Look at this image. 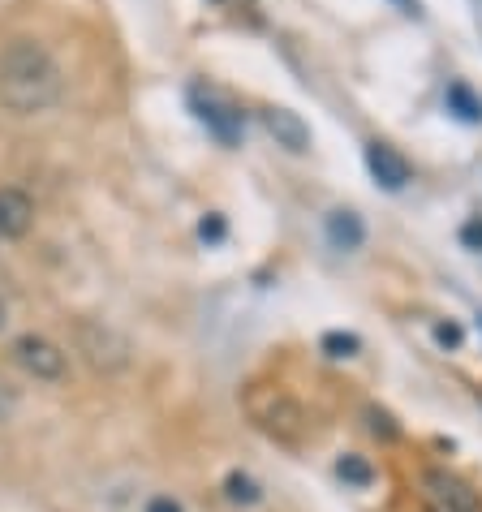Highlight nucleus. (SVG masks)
Listing matches in <instances>:
<instances>
[{"label": "nucleus", "mask_w": 482, "mask_h": 512, "mask_svg": "<svg viewBox=\"0 0 482 512\" xmlns=\"http://www.w3.org/2000/svg\"><path fill=\"white\" fill-rule=\"evenodd\" d=\"M194 108H198V121H203L220 142H237L241 138V112H233L224 99H216L211 91L207 95L194 91Z\"/></svg>", "instance_id": "8"}, {"label": "nucleus", "mask_w": 482, "mask_h": 512, "mask_svg": "<svg viewBox=\"0 0 482 512\" xmlns=\"http://www.w3.org/2000/svg\"><path fill=\"white\" fill-rule=\"evenodd\" d=\"M427 495H431V504L435 512H478V495L465 487L461 478H452L444 474V469H435V474H427Z\"/></svg>", "instance_id": "6"}, {"label": "nucleus", "mask_w": 482, "mask_h": 512, "mask_svg": "<svg viewBox=\"0 0 482 512\" xmlns=\"http://www.w3.org/2000/svg\"><path fill=\"white\" fill-rule=\"evenodd\" d=\"M366 168H371V177L379 181L384 190H405L409 186V160L396 147H388V142H371L366 147Z\"/></svg>", "instance_id": "5"}, {"label": "nucleus", "mask_w": 482, "mask_h": 512, "mask_svg": "<svg viewBox=\"0 0 482 512\" xmlns=\"http://www.w3.org/2000/svg\"><path fill=\"white\" fill-rule=\"evenodd\" d=\"M13 362L22 366L31 379H39V383H56V379H65V371H69V358H65V349L56 345V340H48V336H39V332H26V336H18L13 340Z\"/></svg>", "instance_id": "4"}, {"label": "nucleus", "mask_w": 482, "mask_h": 512, "mask_svg": "<svg viewBox=\"0 0 482 512\" xmlns=\"http://www.w3.org/2000/svg\"><path fill=\"white\" fill-rule=\"evenodd\" d=\"M328 241H332V246L336 250H362V241H366V224L358 220V211H345V207H340V211H332V216H328Z\"/></svg>", "instance_id": "10"}, {"label": "nucleus", "mask_w": 482, "mask_h": 512, "mask_svg": "<svg viewBox=\"0 0 482 512\" xmlns=\"http://www.w3.org/2000/svg\"><path fill=\"white\" fill-rule=\"evenodd\" d=\"M13 409H18V388L9 379H0V422H9Z\"/></svg>", "instance_id": "15"}, {"label": "nucleus", "mask_w": 482, "mask_h": 512, "mask_svg": "<svg viewBox=\"0 0 482 512\" xmlns=\"http://www.w3.org/2000/svg\"><path fill=\"white\" fill-rule=\"evenodd\" d=\"M358 349H362L358 336H345V332H328V336H323V353H328V358H353Z\"/></svg>", "instance_id": "14"}, {"label": "nucleus", "mask_w": 482, "mask_h": 512, "mask_svg": "<svg viewBox=\"0 0 482 512\" xmlns=\"http://www.w3.org/2000/svg\"><path fill=\"white\" fill-rule=\"evenodd\" d=\"M198 233H203V241H220V237H224V220L211 216V220L198 224Z\"/></svg>", "instance_id": "20"}, {"label": "nucleus", "mask_w": 482, "mask_h": 512, "mask_svg": "<svg viewBox=\"0 0 482 512\" xmlns=\"http://www.w3.org/2000/svg\"><path fill=\"white\" fill-rule=\"evenodd\" d=\"M35 224L31 194L18 186H0V237H26Z\"/></svg>", "instance_id": "7"}, {"label": "nucleus", "mask_w": 482, "mask_h": 512, "mask_svg": "<svg viewBox=\"0 0 482 512\" xmlns=\"http://www.w3.org/2000/svg\"><path fill=\"white\" fill-rule=\"evenodd\" d=\"M263 121H267V134L276 138V147H285L293 155L310 151V125L297 117V112H289V108H267Z\"/></svg>", "instance_id": "9"}, {"label": "nucleus", "mask_w": 482, "mask_h": 512, "mask_svg": "<svg viewBox=\"0 0 482 512\" xmlns=\"http://www.w3.org/2000/svg\"><path fill=\"white\" fill-rule=\"evenodd\" d=\"M0 327H5V302H0Z\"/></svg>", "instance_id": "21"}, {"label": "nucleus", "mask_w": 482, "mask_h": 512, "mask_svg": "<svg viewBox=\"0 0 482 512\" xmlns=\"http://www.w3.org/2000/svg\"><path fill=\"white\" fill-rule=\"evenodd\" d=\"M366 418H371V431H375V435L396 439V426H392V418H388V414H379V409H371V414H366Z\"/></svg>", "instance_id": "18"}, {"label": "nucleus", "mask_w": 482, "mask_h": 512, "mask_svg": "<svg viewBox=\"0 0 482 512\" xmlns=\"http://www.w3.org/2000/svg\"><path fill=\"white\" fill-rule=\"evenodd\" d=\"M147 512H186V508H181V500H173V495H151Z\"/></svg>", "instance_id": "19"}, {"label": "nucleus", "mask_w": 482, "mask_h": 512, "mask_svg": "<svg viewBox=\"0 0 482 512\" xmlns=\"http://www.w3.org/2000/svg\"><path fill=\"white\" fill-rule=\"evenodd\" d=\"M246 414H250V422L259 426L263 435L285 439V444H293V439L306 431V414H302V405H297L289 392H280V388H263V383H254V388L246 392Z\"/></svg>", "instance_id": "2"}, {"label": "nucleus", "mask_w": 482, "mask_h": 512, "mask_svg": "<svg viewBox=\"0 0 482 512\" xmlns=\"http://www.w3.org/2000/svg\"><path fill=\"white\" fill-rule=\"evenodd\" d=\"M74 349L95 366V371H108V375L130 366V340H125L117 327L95 323V319L74 323Z\"/></svg>", "instance_id": "3"}, {"label": "nucleus", "mask_w": 482, "mask_h": 512, "mask_svg": "<svg viewBox=\"0 0 482 512\" xmlns=\"http://www.w3.org/2000/svg\"><path fill=\"white\" fill-rule=\"evenodd\" d=\"M448 104L457 108V117H465V121H482V99H474L470 87H461V82H452V87H448Z\"/></svg>", "instance_id": "13"}, {"label": "nucleus", "mask_w": 482, "mask_h": 512, "mask_svg": "<svg viewBox=\"0 0 482 512\" xmlns=\"http://www.w3.org/2000/svg\"><path fill=\"white\" fill-rule=\"evenodd\" d=\"M478 327H482V315H478Z\"/></svg>", "instance_id": "22"}, {"label": "nucleus", "mask_w": 482, "mask_h": 512, "mask_svg": "<svg viewBox=\"0 0 482 512\" xmlns=\"http://www.w3.org/2000/svg\"><path fill=\"white\" fill-rule=\"evenodd\" d=\"M336 474L345 478L349 487H371V482H375V469H371V461L358 457V452H345V457L336 461Z\"/></svg>", "instance_id": "11"}, {"label": "nucleus", "mask_w": 482, "mask_h": 512, "mask_svg": "<svg viewBox=\"0 0 482 512\" xmlns=\"http://www.w3.org/2000/svg\"><path fill=\"white\" fill-rule=\"evenodd\" d=\"M461 246L482 250V216H474V220H465V224H461Z\"/></svg>", "instance_id": "16"}, {"label": "nucleus", "mask_w": 482, "mask_h": 512, "mask_svg": "<svg viewBox=\"0 0 482 512\" xmlns=\"http://www.w3.org/2000/svg\"><path fill=\"white\" fill-rule=\"evenodd\" d=\"M65 91L61 65L39 39H9L0 48V108L13 117H39Z\"/></svg>", "instance_id": "1"}, {"label": "nucleus", "mask_w": 482, "mask_h": 512, "mask_svg": "<svg viewBox=\"0 0 482 512\" xmlns=\"http://www.w3.org/2000/svg\"><path fill=\"white\" fill-rule=\"evenodd\" d=\"M224 500L250 508V504L263 500V491H259V482H254L250 474H229V478H224Z\"/></svg>", "instance_id": "12"}, {"label": "nucleus", "mask_w": 482, "mask_h": 512, "mask_svg": "<svg viewBox=\"0 0 482 512\" xmlns=\"http://www.w3.org/2000/svg\"><path fill=\"white\" fill-rule=\"evenodd\" d=\"M435 340H439V345H448V349H457L461 345V327L457 323H439L435 327Z\"/></svg>", "instance_id": "17"}]
</instances>
